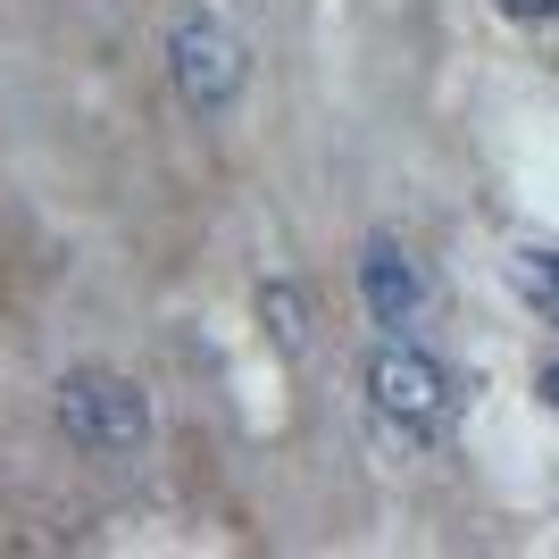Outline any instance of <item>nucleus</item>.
I'll return each instance as SVG.
<instances>
[{"label":"nucleus","instance_id":"nucleus-7","mask_svg":"<svg viewBox=\"0 0 559 559\" xmlns=\"http://www.w3.org/2000/svg\"><path fill=\"white\" fill-rule=\"evenodd\" d=\"M501 17H526V25H559V0H492Z\"/></svg>","mask_w":559,"mask_h":559},{"label":"nucleus","instance_id":"nucleus-8","mask_svg":"<svg viewBox=\"0 0 559 559\" xmlns=\"http://www.w3.org/2000/svg\"><path fill=\"white\" fill-rule=\"evenodd\" d=\"M535 393H543V409H559V359H551V368L535 376Z\"/></svg>","mask_w":559,"mask_h":559},{"label":"nucleus","instance_id":"nucleus-4","mask_svg":"<svg viewBox=\"0 0 559 559\" xmlns=\"http://www.w3.org/2000/svg\"><path fill=\"white\" fill-rule=\"evenodd\" d=\"M359 301H368V318H376L384 334L418 326V309H426V276H418V259L401 251L393 234H368V251H359Z\"/></svg>","mask_w":559,"mask_h":559},{"label":"nucleus","instance_id":"nucleus-6","mask_svg":"<svg viewBox=\"0 0 559 559\" xmlns=\"http://www.w3.org/2000/svg\"><path fill=\"white\" fill-rule=\"evenodd\" d=\"M259 318L276 326L284 350H301V343H309V318H301V293H293V284H267V293H259Z\"/></svg>","mask_w":559,"mask_h":559},{"label":"nucleus","instance_id":"nucleus-3","mask_svg":"<svg viewBox=\"0 0 559 559\" xmlns=\"http://www.w3.org/2000/svg\"><path fill=\"white\" fill-rule=\"evenodd\" d=\"M167 75H176V93H185V109L201 117H226L234 100H242V75H251V59H242V43H234L217 17H176V34H167Z\"/></svg>","mask_w":559,"mask_h":559},{"label":"nucleus","instance_id":"nucleus-1","mask_svg":"<svg viewBox=\"0 0 559 559\" xmlns=\"http://www.w3.org/2000/svg\"><path fill=\"white\" fill-rule=\"evenodd\" d=\"M368 409L393 426L401 443H443L451 426H460V376L426 343L393 334V343L368 359Z\"/></svg>","mask_w":559,"mask_h":559},{"label":"nucleus","instance_id":"nucleus-2","mask_svg":"<svg viewBox=\"0 0 559 559\" xmlns=\"http://www.w3.org/2000/svg\"><path fill=\"white\" fill-rule=\"evenodd\" d=\"M59 435L84 460H134L151 443V401L117 368H75V376H59Z\"/></svg>","mask_w":559,"mask_h":559},{"label":"nucleus","instance_id":"nucleus-5","mask_svg":"<svg viewBox=\"0 0 559 559\" xmlns=\"http://www.w3.org/2000/svg\"><path fill=\"white\" fill-rule=\"evenodd\" d=\"M510 284H518V301L535 309L543 326H559V251H543V242L510 251Z\"/></svg>","mask_w":559,"mask_h":559}]
</instances>
